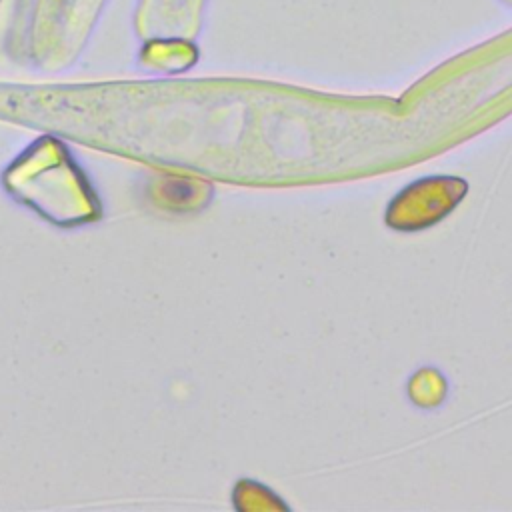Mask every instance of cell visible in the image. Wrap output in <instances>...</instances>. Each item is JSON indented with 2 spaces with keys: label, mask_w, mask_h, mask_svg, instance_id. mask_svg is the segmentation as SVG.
<instances>
[{
  "label": "cell",
  "mask_w": 512,
  "mask_h": 512,
  "mask_svg": "<svg viewBox=\"0 0 512 512\" xmlns=\"http://www.w3.org/2000/svg\"><path fill=\"white\" fill-rule=\"evenodd\" d=\"M156 194L168 206H182V204L192 200L194 190H192V184L188 180L164 178V180H160Z\"/></svg>",
  "instance_id": "obj_1"
}]
</instances>
